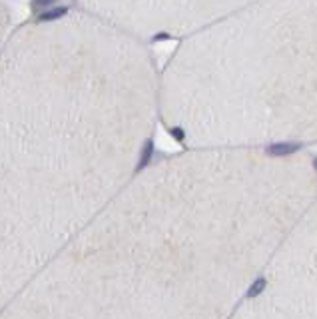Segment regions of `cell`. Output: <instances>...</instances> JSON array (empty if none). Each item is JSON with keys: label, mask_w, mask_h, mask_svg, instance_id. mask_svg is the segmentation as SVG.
<instances>
[{"label": "cell", "mask_w": 317, "mask_h": 319, "mask_svg": "<svg viewBox=\"0 0 317 319\" xmlns=\"http://www.w3.org/2000/svg\"><path fill=\"white\" fill-rule=\"evenodd\" d=\"M317 192L311 148L190 146L132 190L126 309L234 317Z\"/></svg>", "instance_id": "obj_1"}, {"label": "cell", "mask_w": 317, "mask_h": 319, "mask_svg": "<svg viewBox=\"0 0 317 319\" xmlns=\"http://www.w3.org/2000/svg\"><path fill=\"white\" fill-rule=\"evenodd\" d=\"M186 146L317 144V0H253L186 36L162 80Z\"/></svg>", "instance_id": "obj_2"}, {"label": "cell", "mask_w": 317, "mask_h": 319, "mask_svg": "<svg viewBox=\"0 0 317 319\" xmlns=\"http://www.w3.org/2000/svg\"><path fill=\"white\" fill-rule=\"evenodd\" d=\"M234 317L317 319V192Z\"/></svg>", "instance_id": "obj_3"}, {"label": "cell", "mask_w": 317, "mask_h": 319, "mask_svg": "<svg viewBox=\"0 0 317 319\" xmlns=\"http://www.w3.org/2000/svg\"><path fill=\"white\" fill-rule=\"evenodd\" d=\"M253 0H128V20L152 36H190Z\"/></svg>", "instance_id": "obj_4"}]
</instances>
